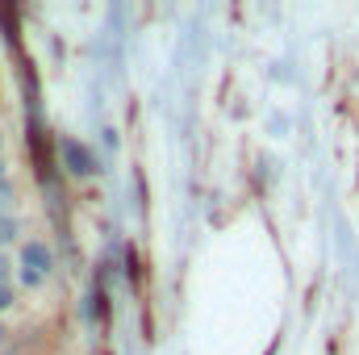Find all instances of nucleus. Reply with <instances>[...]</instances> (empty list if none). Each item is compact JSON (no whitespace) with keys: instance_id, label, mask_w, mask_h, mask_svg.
<instances>
[{"instance_id":"2","label":"nucleus","mask_w":359,"mask_h":355,"mask_svg":"<svg viewBox=\"0 0 359 355\" xmlns=\"http://www.w3.org/2000/svg\"><path fill=\"white\" fill-rule=\"evenodd\" d=\"M59 155H63V168H67V176L76 180H92L100 172V159H96V151H88L80 138H63L59 142Z\"/></svg>"},{"instance_id":"9","label":"nucleus","mask_w":359,"mask_h":355,"mask_svg":"<svg viewBox=\"0 0 359 355\" xmlns=\"http://www.w3.org/2000/svg\"><path fill=\"white\" fill-rule=\"evenodd\" d=\"M4 335H8V330H4V326H0V339H4Z\"/></svg>"},{"instance_id":"3","label":"nucleus","mask_w":359,"mask_h":355,"mask_svg":"<svg viewBox=\"0 0 359 355\" xmlns=\"http://www.w3.org/2000/svg\"><path fill=\"white\" fill-rule=\"evenodd\" d=\"M13 209H17V184L4 176L0 180V217H13Z\"/></svg>"},{"instance_id":"4","label":"nucleus","mask_w":359,"mask_h":355,"mask_svg":"<svg viewBox=\"0 0 359 355\" xmlns=\"http://www.w3.org/2000/svg\"><path fill=\"white\" fill-rule=\"evenodd\" d=\"M21 239V222L17 217H0V247H13Z\"/></svg>"},{"instance_id":"1","label":"nucleus","mask_w":359,"mask_h":355,"mask_svg":"<svg viewBox=\"0 0 359 355\" xmlns=\"http://www.w3.org/2000/svg\"><path fill=\"white\" fill-rule=\"evenodd\" d=\"M55 272V251L46 239H25L21 243V284L25 288H42L46 276Z\"/></svg>"},{"instance_id":"5","label":"nucleus","mask_w":359,"mask_h":355,"mask_svg":"<svg viewBox=\"0 0 359 355\" xmlns=\"http://www.w3.org/2000/svg\"><path fill=\"white\" fill-rule=\"evenodd\" d=\"M17 305V293H13V284H0V314H8Z\"/></svg>"},{"instance_id":"8","label":"nucleus","mask_w":359,"mask_h":355,"mask_svg":"<svg viewBox=\"0 0 359 355\" xmlns=\"http://www.w3.org/2000/svg\"><path fill=\"white\" fill-rule=\"evenodd\" d=\"M0 151H4V130H0Z\"/></svg>"},{"instance_id":"7","label":"nucleus","mask_w":359,"mask_h":355,"mask_svg":"<svg viewBox=\"0 0 359 355\" xmlns=\"http://www.w3.org/2000/svg\"><path fill=\"white\" fill-rule=\"evenodd\" d=\"M4 176H8V168H4V159H0V180H4Z\"/></svg>"},{"instance_id":"6","label":"nucleus","mask_w":359,"mask_h":355,"mask_svg":"<svg viewBox=\"0 0 359 355\" xmlns=\"http://www.w3.org/2000/svg\"><path fill=\"white\" fill-rule=\"evenodd\" d=\"M8 267H13V264H8V260L0 255V284H8Z\"/></svg>"}]
</instances>
